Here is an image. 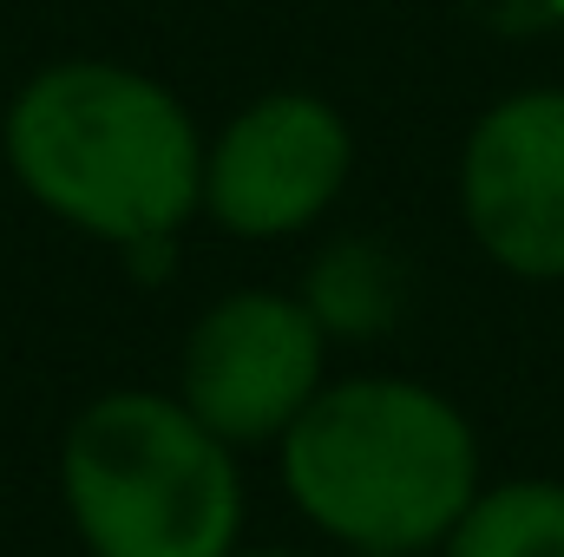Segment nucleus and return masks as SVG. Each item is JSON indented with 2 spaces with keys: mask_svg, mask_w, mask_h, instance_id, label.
<instances>
[{
  "mask_svg": "<svg viewBox=\"0 0 564 557\" xmlns=\"http://www.w3.org/2000/svg\"><path fill=\"white\" fill-rule=\"evenodd\" d=\"M0 157L33 210L112 256L184 243L204 217V125L177 86L132 59L33 66L0 112Z\"/></svg>",
  "mask_w": 564,
  "mask_h": 557,
  "instance_id": "obj_1",
  "label": "nucleus"
},
{
  "mask_svg": "<svg viewBox=\"0 0 564 557\" xmlns=\"http://www.w3.org/2000/svg\"><path fill=\"white\" fill-rule=\"evenodd\" d=\"M295 518L355 557L440 551L486 485L466 407L414 374H328L276 439Z\"/></svg>",
  "mask_w": 564,
  "mask_h": 557,
  "instance_id": "obj_2",
  "label": "nucleus"
},
{
  "mask_svg": "<svg viewBox=\"0 0 564 557\" xmlns=\"http://www.w3.org/2000/svg\"><path fill=\"white\" fill-rule=\"evenodd\" d=\"M59 505L86 557H230L250 485L171 387H106L59 433Z\"/></svg>",
  "mask_w": 564,
  "mask_h": 557,
  "instance_id": "obj_3",
  "label": "nucleus"
},
{
  "mask_svg": "<svg viewBox=\"0 0 564 557\" xmlns=\"http://www.w3.org/2000/svg\"><path fill=\"white\" fill-rule=\"evenodd\" d=\"M355 164V125L328 92L270 86L204 139V223L237 243H295L348 197Z\"/></svg>",
  "mask_w": 564,
  "mask_h": 557,
  "instance_id": "obj_4",
  "label": "nucleus"
},
{
  "mask_svg": "<svg viewBox=\"0 0 564 557\" xmlns=\"http://www.w3.org/2000/svg\"><path fill=\"white\" fill-rule=\"evenodd\" d=\"M328 335L295 288H224L177 341V401L237 452L270 446L328 387Z\"/></svg>",
  "mask_w": 564,
  "mask_h": 557,
  "instance_id": "obj_5",
  "label": "nucleus"
},
{
  "mask_svg": "<svg viewBox=\"0 0 564 557\" xmlns=\"http://www.w3.org/2000/svg\"><path fill=\"white\" fill-rule=\"evenodd\" d=\"M453 197L499 276L564 282V86L499 92L459 139Z\"/></svg>",
  "mask_w": 564,
  "mask_h": 557,
  "instance_id": "obj_6",
  "label": "nucleus"
},
{
  "mask_svg": "<svg viewBox=\"0 0 564 557\" xmlns=\"http://www.w3.org/2000/svg\"><path fill=\"white\" fill-rule=\"evenodd\" d=\"M408 256L375 237V230H348V237H328L308 270L295 282V295L308 302V315L322 321V335L341 348V341H381L401 328L408 315Z\"/></svg>",
  "mask_w": 564,
  "mask_h": 557,
  "instance_id": "obj_7",
  "label": "nucleus"
},
{
  "mask_svg": "<svg viewBox=\"0 0 564 557\" xmlns=\"http://www.w3.org/2000/svg\"><path fill=\"white\" fill-rule=\"evenodd\" d=\"M440 557H564V479H486Z\"/></svg>",
  "mask_w": 564,
  "mask_h": 557,
  "instance_id": "obj_8",
  "label": "nucleus"
},
{
  "mask_svg": "<svg viewBox=\"0 0 564 557\" xmlns=\"http://www.w3.org/2000/svg\"><path fill=\"white\" fill-rule=\"evenodd\" d=\"M453 7L479 33H499V40H539L564 26V0H453Z\"/></svg>",
  "mask_w": 564,
  "mask_h": 557,
  "instance_id": "obj_9",
  "label": "nucleus"
},
{
  "mask_svg": "<svg viewBox=\"0 0 564 557\" xmlns=\"http://www.w3.org/2000/svg\"><path fill=\"white\" fill-rule=\"evenodd\" d=\"M230 557H322V551H295V545H257L250 551V545H237Z\"/></svg>",
  "mask_w": 564,
  "mask_h": 557,
  "instance_id": "obj_10",
  "label": "nucleus"
}]
</instances>
